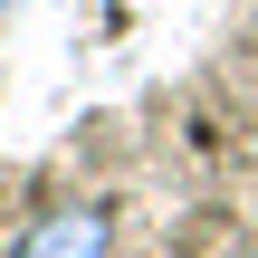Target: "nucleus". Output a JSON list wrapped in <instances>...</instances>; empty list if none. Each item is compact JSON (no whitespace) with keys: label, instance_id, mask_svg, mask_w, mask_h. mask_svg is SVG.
<instances>
[{"label":"nucleus","instance_id":"obj_1","mask_svg":"<svg viewBox=\"0 0 258 258\" xmlns=\"http://www.w3.org/2000/svg\"><path fill=\"white\" fill-rule=\"evenodd\" d=\"M10 258H115V220H105V211H86V201L38 211V220L19 230V249H10Z\"/></svg>","mask_w":258,"mask_h":258},{"label":"nucleus","instance_id":"obj_2","mask_svg":"<svg viewBox=\"0 0 258 258\" xmlns=\"http://www.w3.org/2000/svg\"><path fill=\"white\" fill-rule=\"evenodd\" d=\"M10 10H19V0H0V19H10Z\"/></svg>","mask_w":258,"mask_h":258},{"label":"nucleus","instance_id":"obj_3","mask_svg":"<svg viewBox=\"0 0 258 258\" xmlns=\"http://www.w3.org/2000/svg\"><path fill=\"white\" fill-rule=\"evenodd\" d=\"M239 258H258V249H239Z\"/></svg>","mask_w":258,"mask_h":258}]
</instances>
